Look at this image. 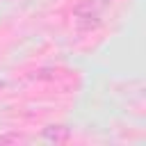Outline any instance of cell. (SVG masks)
<instances>
[{
	"label": "cell",
	"mask_w": 146,
	"mask_h": 146,
	"mask_svg": "<svg viewBox=\"0 0 146 146\" xmlns=\"http://www.w3.org/2000/svg\"><path fill=\"white\" fill-rule=\"evenodd\" d=\"M107 0H82L75 9V23L80 30H91L96 25H100L103 21V9H105Z\"/></svg>",
	"instance_id": "obj_1"
},
{
	"label": "cell",
	"mask_w": 146,
	"mask_h": 146,
	"mask_svg": "<svg viewBox=\"0 0 146 146\" xmlns=\"http://www.w3.org/2000/svg\"><path fill=\"white\" fill-rule=\"evenodd\" d=\"M41 135L46 141H52V144H66L71 139V130L66 125H46Z\"/></svg>",
	"instance_id": "obj_2"
},
{
	"label": "cell",
	"mask_w": 146,
	"mask_h": 146,
	"mask_svg": "<svg viewBox=\"0 0 146 146\" xmlns=\"http://www.w3.org/2000/svg\"><path fill=\"white\" fill-rule=\"evenodd\" d=\"M25 137L23 135H18V132H7V135H0V144H18V141H23Z\"/></svg>",
	"instance_id": "obj_3"
}]
</instances>
